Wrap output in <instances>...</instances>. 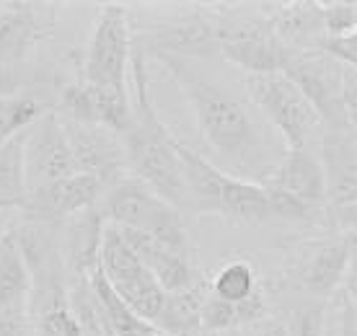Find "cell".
I'll use <instances>...</instances> for the list:
<instances>
[{
  "mask_svg": "<svg viewBox=\"0 0 357 336\" xmlns=\"http://www.w3.org/2000/svg\"><path fill=\"white\" fill-rule=\"evenodd\" d=\"M269 192L287 197L293 202L303 204L316 217L326 215L329 199H326V176L319 153L313 151H285L277 171L267 184Z\"/></svg>",
  "mask_w": 357,
  "mask_h": 336,
  "instance_id": "obj_17",
  "label": "cell"
},
{
  "mask_svg": "<svg viewBox=\"0 0 357 336\" xmlns=\"http://www.w3.org/2000/svg\"><path fill=\"white\" fill-rule=\"evenodd\" d=\"M243 86L249 101L264 116V122L282 137L285 151L319 153L324 132L321 116L285 72L246 75Z\"/></svg>",
  "mask_w": 357,
  "mask_h": 336,
  "instance_id": "obj_5",
  "label": "cell"
},
{
  "mask_svg": "<svg viewBox=\"0 0 357 336\" xmlns=\"http://www.w3.org/2000/svg\"><path fill=\"white\" fill-rule=\"evenodd\" d=\"M282 72L303 91V96L321 116L324 127L349 124L344 109V65L334 54L326 49H293Z\"/></svg>",
  "mask_w": 357,
  "mask_h": 336,
  "instance_id": "obj_9",
  "label": "cell"
},
{
  "mask_svg": "<svg viewBox=\"0 0 357 336\" xmlns=\"http://www.w3.org/2000/svg\"><path fill=\"white\" fill-rule=\"evenodd\" d=\"M54 31L50 3H3L0 6V65H26L34 49Z\"/></svg>",
  "mask_w": 357,
  "mask_h": 336,
  "instance_id": "obj_15",
  "label": "cell"
},
{
  "mask_svg": "<svg viewBox=\"0 0 357 336\" xmlns=\"http://www.w3.org/2000/svg\"><path fill=\"white\" fill-rule=\"evenodd\" d=\"M197 336H199V334H197Z\"/></svg>",
  "mask_w": 357,
  "mask_h": 336,
  "instance_id": "obj_34",
  "label": "cell"
},
{
  "mask_svg": "<svg viewBox=\"0 0 357 336\" xmlns=\"http://www.w3.org/2000/svg\"><path fill=\"white\" fill-rule=\"evenodd\" d=\"M54 83V72L39 68L34 62L26 65H0V96H16L24 91L50 89Z\"/></svg>",
  "mask_w": 357,
  "mask_h": 336,
  "instance_id": "obj_28",
  "label": "cell"
},
{
  "mask_svg": "<svg viewBox=\"0 0 357 336\" xmlns=\"http://www.w3.org/2000/svg\"><path fill=\"white\" fill-rule=\"evenodd\" d=\"M218 13V54L241 68L246 75L282 72L290 60V47L275 34L267 10Z\"/></svg>",
  "mask_w": 357,
  "mask_h": 336,
  "instance_id": "obj_6",
  "label": "cell"
},
{
  "mask_svg": "<svg viewBox=\"0 0 357 336\" xmlns=\"http://www.w3.org/2000/svg\"><path fill=\"white\" fill-rule=\"evenodd\" d=\"M26 137L29 130L0 145V210H21L29 194Z\"/></svg>",
  "mask_w": 357,
  "mask_h": 336,
  "instance_id": "obj_24",
  "label": "cell"
},
{
  "mask_svg": "<svg viewBox=\"0 0 357 336\" xmlns=\"http://www.w3.org/2000/svg\"><path fill=\"white\" fill-rule=\"evenodd\" d=\"M98 213L114 228L151 236L171 251L195 259V243L189 236L184 213L155 194L140 178L127 176L107 189V194L98 202Z\"/></svg>",
  "mask_w": 357,
  "mask_h": 336,
  "instance_id": "obj_4",
  "label": "cell"
},
{
  "mask_svg": "<svg viewBox=\"0 0 357 336\" xmlns=\"http://www.w3.org/2000/svg\"><path fill=\"white\" fill-rule=\"evenodd\" d=\"M107 186L89 174L63 178L54 184L31 189L21 204V222H39V225H63L75 215L86 213L101 202Z\"/></svg>",
  "mask_w": 357,
  "mask_h": 336,
  "instance_id": "obj_11",
  "label": "cell"
},
{
  "mask_svg": "<svg viewBox=\"0 0 357 336\" xmlns=\"http://www.w3.org/2000/svg\"><path fill=\"white\" fill-rule=\"evenodd\" d=\"M357 233H337L305 248L298 264V284L313 298H329L344 284Z\"/></svg>",
  "mask_w": 357,
  "mask_h": 336,
  "instance_id": "obj_18",
  "label": "cell"
},
{
  "mask_svg": "<svg viewBox=\"0 0 357 336\" xmlns=\"http://www.w3.org/2000/svg\"><path fill=\"white\" fill-rule=\"evenodd\" d=\"M0 6H3V3H0Z\"/></svg>",
  "mask_w": 357,
  "mask_h": 336,
  "instance_id": "obj_33",
  "label": "cell"
},
{
  "mask_svg": "<svg viewBox=\"0 0 357 336\" xmlns=\"http://www.w3.org/2000/svg\"><path fill=\"white\" fill-rule=\"evenodd\" d=\"M319 158L326 176L329 210L357 207V130L352 124L324 127L319 142Z\"/></svg>",
  "mask_w": 357,
  "mask_h": 336,
  "instance_id": "obj_16",
  "label": "cell"
},
{
  "mask_svg": "<svg viewBox=\"0 0 357 336\" xmlns=\"http://www.w3.org/2000/svg\"><path fill=\"white\" fill-rule=\"evenodd\" d=\"M91 287L96 292V298L101 300L104 310H107L109 321L114 326L116 336H163L158 328L148 323L145 319H140L130 305H127L119 295L114 292V287L109 284V280L104 277L101 266L91 275Z\"/></svg>",
  "mask_w": 357,
  "mask_h": 336,
  "instance_id": "obj_25",
  "label": "cell"
},
{
  "mask_svg": "<svg viewBox=\"0 0 357 336\" xmlns=\"http://www.w3.org/2000/svg\"><path fill=\"white\" fill-rule=\"evenodd\" d=\"M321 326H324V313L321 308H301L295 310L293 323H290V334L293 336H321Z\"/></svg>",
  "mask_w": 357,
  "mask_h": 336,
  "instance_id": "obj_30",
  "label": "cell"
},
{
  "mask_svg": "<svg viewBox=\"0 0 357 336\" xmlns=\"http://www.w3.org/2000/svg\"><path fill=\"white\" fill-rule=\"evenodd\" d=\"M207 295H210V287L202 280L189 290L169 292L161 316L155 321V328L163 336H197L202 331V308H205Z\"/></svg>",
  "mask_w": 357,
  "mask_h": 336,
  "instance_id": "obj_23",
  "label": "cell"
},
{
  "mask_svg": "<svg viewBox=\"0 0 357 336\" xmlns=\"http://www.w3.org/2000/svg\"><path fill=\"white\" fill-rule=\"evenodd\" d=\"M54 112L70 122L101 124L116 135H125L132 122V96L127 89H98L78 78L60 86Z\"/></svg>",
  "mask_w": 357,
  "mask_h": 336,
  "instance_id": "obj_12",
  "label": "cell"
},
{
  "mask_svg": "<svg viewBox=\"0 0 357 336\" xmlns=\"http://www.w3.org/2000/svg\"><path fill=\"white\" fill-rule=\"evenodd\" d=\"M29 305H31V275L13 230H8L0 236V316L29 313Z\"/></svg>",
  "mask_w": 357,
  "mask_h": 336,
  "instance_id": "obj_22",
  "label": "cell"
},
{
  "mask_svg": "<svg viewBox=\"0 0 357 336\" xmlns=\"http://www.w3.org/2000/svg\"><path fill=\"white\" fill-rule=\"evenodd\" d=\"M261 8L267 10L275 34L295 52L305 49H324L326 45V18H324V3H264Z\"/></svg>",
  "mask_w": 357,
  "mask_h": 336,
  "instance_id": "obj_20",
  "label": "cell"
},
{
  "mask_svg": "<svg viewBox=\"0 0 357 336\" xmlns=\"http://www.w3.org/2000/svg\"><path fill=\"white\" fill-rule=\"evenodd\" d=\"M135 34L130 13L119 3H109L98 10L86 45L81 80L98 89H127V75L132 68Z\"/></svg>",
  "mask_w": 357,
  "mask_h": 336,
  "instance_id": "obj_7",
  "label": "cell"
},
{
  "mask_svg": "<svg viewBox=\"0 0 357 336\" xmlns=\"http://www.w3.org/2000/svg\"><path fill=\"white\" fill-rule=\"evenodd\" d=\"M158 60L169 68L171 78L187 98L197 130L218 158L215 166L251 184H267L282 155H275V142L269 137L272 127L261 122L264 116L257 114V107L205 75L197 68V60Z\"/></svg>",
  "mask_w": 357,
  "mask_h": 336,
  "instance_id": "obj_1",
  "label": "cell"
},
{
  "mask_svg": "<svg viewBox=\"0 0 357 336\" xmlns=\"http://www.w3.org/2000/svg\"><path fill=\"white\" fill-rule=\"evenodd\" d=\"M63 127L81 174L98 178L107 189L127 178L125 174L130 171V160L122 135L101 124H81L70 119H63Z\"/></svg>",
  "mask_w": 357,
  "mask_h": 336,
  "instance_id": "obj_13",
  "label": "cell"
},
{
  "mask_svg": "<svg viewBox=\"0 0 357 336\" xmlns=\"http://www.w3.org/2000/svg\"><path fill=\"white\" fill-rule=\"evenodd\" d=\"M135 45L145 54L158 57H181L199 60L218 52V13L215 10H192L184 16L158 24L135 36Z\"/></svg>",
  "mask_w": 357,
  "mask_h": 336,
  "instance_id": "obj_10",
  "label": "cell"
},
{
  "mask_svg": "<svg viewBox=\"0 0 357 336\" xmlns=\"http://www.w3.org/2000/svg\"><path fill=\"white\" fill-rule=\"evenodd\" d=\"M107 220L98 213V204L86 213L63 222V259L70 280H89L101 266V243H104Z\"/></svg>",
  "mask_w": 357,
  "mask_h": 336,
  "instance_id": "obj_19",
  "label": "cell"
},
{
  "mask_svg": "<svg viewBox=\"0 0 357 336\" xmlns=\"http://www.w3.org/2000/svg\"><path fill=\"white\" fill-rule=\"evenodd\" d=\"M176 151L184 166L189 194V213L218 215L236 225H261L272 220V197L267 186L236 178L218 168L213 160L176 140Z\"/></svg>",
  "mask_w": 357,
  "mask_h": 336,
  "instance_id": "obj_3",
  "label": "cell"
},
{
  "mask_svg": "<svg viewBox=\"0 0 357 336\" xmlns=\"http://www.w3.org/2000/svg\"><path fill=\"white\" fill-rule=\"evenodd\" d=\"M238 326H243L238 305L218 300L213 292H210L205 300V308H202V331L223 334V331H233V328H238Z\"/></svg>",
  "mask_w": 357,
  "mask_h": 336,
  "instance_id": "obj_29",
  "label": "cell"
},
{
  "mask_svg": "<svg viewBox=\"0 0 357 336\" xmlns=\"http://www.w3.org/2000/svg\"><path fill=\"white\" fill-rule=\"evenodd\" d=\"M344 109L349 124L357 130V70L344 65Z\"/></svg>",
  "mask_w": 357,
  "mask_h": 336,
  "instance_id": "obj_31",
  "label": "cell"
},
{
  "mask_svg": "<svg viewBox=\"0 0 357 336\" xmlns=\"http://www.w3.org/2000/svg\"><path fill=\"white\" fill-rule=\"evenodd\" d=\"M78 163L73 155V148L65 135L63 119L57 112L45 114L36 124L29 127L26 137V186L39 189V186L54 184L63 178L78 176Z\"/></svg>",
  "mask_w": 357,
  "mask_h": 336,
  "instance_id": "obj_14",
  "label": "cell"
},
{
  "mask_svg": "<svg viewBox=\"0 0 357 336\" xmlns=\"http://www.w3.org/2000/svg\"><path fill=\"white\" fill-rule=\"evenodd\" d=\"M70 305L83 328V336H116L107 310L91 287V277L89 280H70Z\"/></svg>",
  "mask_w": 357,
  "mask_h": 336,
  "instance_id": "obj_27",
  "label": "cell"
},
{
  "mask_svg": "<svg viewBox=\"0 0 357 336\" xmlns=\"http://www.w3.org/2000/svg\"><path fill=\"white\" fill-rule=\"evenodd\" d=\"M344 284H347L349 295L357 298V243H355V248H352V259H349V269H347V280H344Z\"/></svg>",
  "mask_w": 357,
  "mask_h": 336,
  "instance_id": "obj_32",
  "label": "cell"
},
{
  "mask_svg": "<svg viewBox=\"0 0 357 336\" xmlns=\"http://www.w3.org/2000/svg\"><path fill=\"white\" fill-rule=\"evenodd\" d=\"M259 275H257V269L249 264V261H228L218 269V275L213 277V282H210V292H213L218 300H225V303H233V305H238V303L249 300L254 298L257 292H259Z\"/></svg>",
  "mask_w": 357,
  "mask_h": 336,
  "instance_id": "obj_26",
  "label": "cell"
},
{
  "mask_svg": "<svg viewBox=\"0 0 357 336\" xmlns=\"http://www.w3.org/2000/svg\"><path fill=\"white\" fill-rule=\"evenodd\" d=\"M132 122L122 135L127 148V160L135 178L148 184L158 197L171 202L176 210L187 213L189 194L184 166L176 151V135L171 132L153 104L151 80L145 70V52L135 45L132 52Z\"/></svg>",
  "mask_w": 357,
  "mask_h": 336,
  "instance_id": "obj_2",
  "label": "cell"
},
{
  "mask_svg": "<svg viewBox=\"0 0 357 336\" xmlns=\"http://www.w3.org/2000/svg\"><path fill=\"white\" fill-rule=\"evenodd\" d=\"M101 272L116 295L140 319L155 326L169 292L163 290L161 282L151 275V269L137 259V254L122 236V230L109 222L104 230V243H101Z\"/></svg>",
  "mask_w": 357,
  "mask_h": 336,
  "instance_id": "obj_8",
  "label": "cell"
},
{
  "mask_svg": "<svg viewBox=\"0 0 357 336\" xmlns=\"http://www.w3.org/2000/svg\"><path fill=\"white\" fill-rule=\"evenodd\" d=\"M122 230V228H119ZM125 240L130 243L137 259L143 261L151 275L161 282V287L166 292H181L189 290L199 282V275L195 269V259L184 257V254H176L171 251L169 246L158 243L151 236H143V233H135V230H122Z\"/></svg>",
  "mask_w": 357,
  "mask_h": 336,
  "instance_id": "obj_21",
  "label": "cell"
}]
</instances>
